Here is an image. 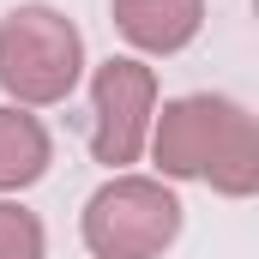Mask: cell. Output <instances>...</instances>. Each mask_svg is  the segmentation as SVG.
<instances>
[{
	"mask_svg": "<svg viewBox=\"0 0 259 259\" xmlns=\"http://www.w3.org/2000/svg\"><path fill=\"white\" fill-rule=\"evenodd\" d=\"M151 157L157 181H205L223 199L259 193V127L235 97H175L151 115Z\"/></svg>",
	"mask_w": 259,
	"mask_h": 259,
	"instance_id": "cell-1",
	"label": "cell"
},
{
	"mask_svg": "<svg viewBox=\"0 0 259 259\" xmlns=\"http://www.w3.org/2000/svg\"><path fill=\"white\" fill-rule=\"evenodd\" d=\"M84 36L61 6L24 0L0 18V91L18 109H55L78 91Z\"/></svg>",
	"mask_w": 259,
	"mask_h": 259,
	"instance_id": "cell-2",
	"label": "cell"
},
{
	"mask_svg": "<svg viewBox=\"0 0 259 259\" xmlns=\"http://www.w3.org/2000/svg\"><path fill=\"white\" fill-rule=\"evenodd\" d=\"M91 259H163L181 235V199L157 175H109L78 211Z\"/></svg>",
	"mask_w": 259,
	"mask_h": 259,
	"instance_id": "cell-3",
	"label": "cell"
},
{
	"mask_svg": "<svg viewBox=\"0 0 259 259\" xmlns=\"http://www.w3.org/2000/svg\"><path fill=\"white\" fill-rule=\"evenodd\" d=\"M151 115H157V66H145L139 55H109L91 72V157L103 169L127 175V163H139Z\"/></svg>",
	"mask_w": 259,
	"mask_h": 259,
	"instance_id": "cell-4",
	"label": "cell"
},
{
	"mask_svg": "<svg viewBox=\"0 0 259 259\" xmlns=\"http://www.w3.org/2000/svg\"><path fill=\"white\" fill-rule=\"evenodd\" d=\"M109 18L139 55H181L205 30V0H109Z\"/></svg>",
	"mask_w": 259,
	"mask_h": 259,
	"instance_id": "cell-5",
	"label": "cell"
},
{
	"mask_svg": "<svg viewBox=\"0 0 259 259\" xmlns=\"http://www.w3.org/2000/svg\"><path fill=\"white\" fill-rule=\"evenodd\" d=\"M49 163H55V139H49V127H42L30 109L0 103V193H24V187H36V181L49 175Z\"/></svg>",
	"mask_w": 259,
	"mask_h": 259,
	"instance_id": "cell-6",
	"label": "cell"
},
{
	"mask_svg": "<svg viewBox=\"0 0 259 259\" xmlns=\"http://www.w3.org/2000/svg\"><path fill=\"white\" fill-rule=\"evenodd\" d=\"M0 259H49V229L30 205L0 199Z\"/></svg>",
	"mask_w": 259,
	"mask_h": 259,
	"instance_id": "cell-7",
	"label": "cell"
}]
</instances>
